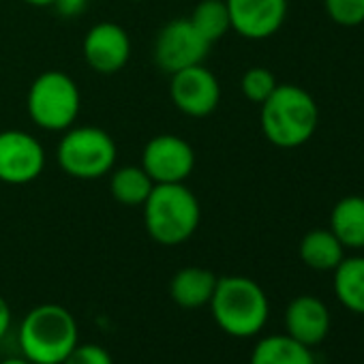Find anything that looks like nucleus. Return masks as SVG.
Wrapping results in <instances>:
<instances>
[{"instance_id": "nucleus-28", "label": "nucleus", "mask_w": 364, "mask_h": 364, "mask_svg": "<svg viewBox=\"0 0 364 364\" xmlns=\"http://www.w3.org/2000/svg\"><path fill=\"white\" fill-rule=\"evenodd\" d=\"M135 3H141V0H135Z\"/></svg>"}, {"instance_id": "nucleus-16", "label": "nucleus", "mask_w": 364, "mask_h": 364, "mask_svg": "<svg viewBox=\"0 0 364 364\" xmlns=\"http://www.w3.org/2000/svg\"><path fill=\"white\" fill-rule=\"evenodd\" d=\"M300 259L317 272H330L334 270L343 257H345V247L341 240L328 230H311L302 236L300 240Z\"/></svg>"}, {"instance_id": "nucleus-24", "label": "nucleus", "mask_w": 364, "mask_h": 364, "mask_svg": "<svg viewBox=\"0 0 364 364\" xmlns=\"http://www.w3.org/2000/svg\"><path fill=\"white\" fill-rule=\"evenodd\" d=\"M52 7H56L63 18H77L86 11L88 0H54Z\"/></svg>"}, {"instance_id": "nucleus-22", "label": "nucleus", "mask_w": 364, "mask_h": 364, "mask_svg": "<svg viewBox=\"0 0 364 364\" xmlns=\"http://www.w3.org/2000/svg\"><path fill=\"white\" fill-rule=\"evenodd\" d=\"M328 18L343 28L364 24V0H323Z\"/></svg>"}, {"instance_id": "nucleus-17", "label": "nucleus", "mask_w": 364, "mask_h": 364, "mask_svg": "<svg viewBox=\"0 0 364 364\" xmlns=\"http://www.w3.org/2000/svg\"><path fill=\"white\" fill-rule=\"evenodd\" d=\"M249 364H315L311 347L294 341L287 334L264 336L251 353Z\"/></svg>"}, {"instance_id": "nucleus-6", "label": "nucleus", "mask_w": 364, "mask_h": 364, "mask_svg": "<svg viewBox=\"0 0 364 364\" xmlns=\"http://www.w3.org/2000/svg\"><path fill=\"white\" fill-rule=\"evenodd\" d=\"M77 84L63 71L41 73L28 90L26 107L33 122L46 131H67L80 114Z\"/></svg>"}, {"instance_id": "nucleus-15", "label": "nucleus", "mask_w": 364, "mask_h": 364, "mask_svg": "<svg viewBox=\"0 0 364 364\" xmlns=\"http://www.w3.org/2000/svg\"><path fill=\"white\" fill-rule=\"evenodd\" d=\"M330 232L345 249H364V198L347 196L330 213Z\"/></svg>"}, {"instance_id": "nucleus-1", "label": "nucleus", "mask_w": 364, "mask_h": 364, "mask_svg": "<svg viewBox=\"0 0 364 364\" xmlns=\"http://www.w3.org/2000/svg\"><path fill=\"white\" fill-rule=\"evenodd\" d=\"M259 107L262 131L277 148L304 146L319 127V107L313 95L296 84H279Z\"/></svg>"}, {"instance_id": "nucleus-7", "label": "nucleus", "mask_w": 364, "mask_h": 364, "mask_svg": "<svg viewBox=\"0 0 364 364\" xmlns=\"http://www.w3.org/2000/svg\"><path fill=\"white\" fill-rule=\"evenodd\" d=\"M210 52V43L196 31L189 18L167 22L154 41V63L169 75L204 65Z\"/></svg>"}, {"instance_id": "nucleus-9", "label": "nucleus", "mask_w": 364, "mask_h": 364, "mask_svg": "<svg viewBox=\"0 0 364 364\" xmlns=\"http://www.w3.org/2000/svg\"><path fill=\"white\" fill-rule=\"evenodd\" d=\"M46 167L43 146L26 131H0V180L7 185H28Z\"/></svg>"}, {"instance_id": "nucleus-21", "label": "nucleus", "mask_w": 364, "mask_h": 364, "mask_svg": "<svg viewBox=\"0 0 364 364\" xmlns=\"http://www.w3.org/2000/svg\"><path fill=\"white\" fill-rule=\"evenodd\" d=\"M279 86L277 77L272 75L270 69L266 67H251L242 80H240V88H242V95L251 101V103H257L262 105L272 92L274 88Z\"/></svg>"}, {"instance_id": "nucleus-23", "label": "nucleus", "mask_w": 364, "mask_h": 364, "mask_svg": "<svg viewBox=\"0 0 364 364\" xmlns=\"http://www.w3.org/2000/svg\"><path fill=\"white\" fill-rule=\"evenodd\" d=\"M63 364H114V362L105 347L95 343H86V345L77 343Z\"/></svg>"}, {"instance_id": "nucleus-8", "label": "nucleus", "mask_w": 364, "mask_h": 364, "mask_svg": "<svg viewBox=\"0 0 364 364\" xmlns=\"http://www.w3.org/2000/svg\"><path fill=\"white\" fill-rule=\"evenodd\" d=\"M141 167L154 185H176L191 176L196 152L187 139L178 135H156L144 146Z\"/></svg>"}, {"instance_id": "nucleus-4", "label": "nucleus", "mask_w": 364, "mask_h": 364, "mask_svg": "<svg viewBox=\"0 0 364 364\" xmlns=\"http://www.w3.org/2000/svg\"><path fill=\"white\" fill-rule=\"evenodd\" d=\"M77 338L75 317L54 302L31 309L20 323V349L33 364H63Z\"/></svg>"}, {"instance_id": "nucleus-10", "label": "nucleus", "mask_w": 364, "mask_h": 364, "mask_svg": "<svg viewBox=\"0 0 364 364\" xmlns=\"http://www.w3.org/2000/svg\"><path fill=\"white\" fill-rule=\"evenodd\" d=\"M169 95L182 114L204 118L219 107L221 86L213 71H208L204 65H196L171 75Z\"/></svg>"}, {"instance_id": "nucleus-3", "label": "nucleus", "mask_w": 364, "mask_h": 364, "mask_svg": "<svg viewBox=\"0 0 364 364\" xmlns=\"http://www.w3.org/2000/svg\"><path fill=\"white\" fill-rule=\"evenodd\" d=\"M202 208L185 182L154 185L144 202V223L148 236L163 245L176 247L187 242L200 228Z\"/></svg>"}, {"instance_id": "nucleus-25", "label": "nucleus", "mask_w": 364, "mask_h": 364, "mask_svg": "<svg viewBox=\"0 0 364 364\" xmlns=\"http://www.w3.org/2000/svg\"><path fill=\"white\" fill-rule=\"evenodd\" d=\"M9 328H11V309H9L7 300L0 296V341L7 336Z\"/></svg>"}, {"instance_id": "nucleus-18", "label": "nucleus", "mask_w": 364, "mask_h": 364, "mask_svg": "<svg viewBox=\"0 0 364 364\" xmlns=\"http://www.w3.org/2000/svg\"><path fill=\"white\" fill-rule=\"evenodd\" d=\"M334 272V294L338 302L358 315H364V255L343 257Z\"/></svg>"}, {"instance_id": "nucleus-26", "label": "nucleus", "mask_w": 364, "mask_h": 364, "mask_svg": "<svg viewBox=\"0 0 364 364\" xmlns=\"http://www.w3.org/2000/svg\"><path fill=\"white\" fill-rule=\"evenodd\" d=\"M0 364H33L28 358H20V355H16V358H7V360H3V362H0Z\"/></svg>"}, {"instance_id": "nucleus-13", "label": "nucleus", "mask_w": 364, "mask_h": 364, "mask_svg": "<svg viewBox=\"0 0 364 364\" xmlns=\"http://www.w3.org/2000/svg\"><path fill=\"white\" fill-rule=\"evenodd\" d=\"M285 330L294 341L306 347H315L323 343L330 332V311L323 300L315 296H298L287 304Z\"/></svg>"}, {"instance_id": "nucleus-20", "label": "nucleus", "mask_w": 364, "mask_h": 364, "mask_svg": "<svg viewBox=\"0 0 364 364\" xmlns=\"http://www.w3.org/2000/svg\"><path fill=\"white\" fill-rule=\"evenodd\" d=\"M191 24L196 31L213 46L219 41L228 31H232L230 11L225 0H202V3L191 14Z\"/></svg>"}, {"instance_id": "nucleus-27", "label": "nucleus", "mask_w": 364, "mask_h": 364, "mask_svg": "<svg viewBox=\"0 0 364 364\" xmlns=\"http://www.w3.org/2000/svg\"><path fill=\"white\" fill-rule=\"evenodd\" d=\"M26 3L33 5V7H52L54 0H26Z\"/></svg>"}, {"instance_id": "nucleus-2", "label": "nucleus", "mask_w": 364, "mask_h": 364, "mask_svg": "<svg viewBox=\"0 0 364 364\" xmlns=\"http://www.w3.org/2000/svg\"><path fill=\"white\" fill-rule=\"evenodd\" d=\"M208 306L217 326L236 338L259 334L270 315L268 296L262 285L240 274L221 277Z\"/></svg>"}, {"instance_id": "nucleus-11", "label": "nucleus", "mask_w": 364, "mask_h": 364, "mask_svg": "<svg viewBox=\"0 0 364 364\" xmlns=\"http://www.w3.org/2000/svg\"><path fill=\"white\" fill-rule=\"evenodd\" d=\"M232 31L251 41H262L281 31L287 18V0H225Z\"/></svg>"}, {"instance_id": "nucleus-12", "label": "nucleus", "mask_w": 364, "mask_h": 364, "mask_svg": "<svg viewBox=\"0 0 364 364\" xmlns=\"http://www.w3.org/2000/svg\"><path fill=\"white\" fill-rule=\"evenodd\" d=\"M82 50L90 69L103 75H112L122 71L129 63L131 39L122 26L114 22H101L86 33Z\"/></svg>"}, {"instance_id": "nucleus-5", "label": "nucleus", "mask_w": 364, "mask_h": 364, "mask_svg": "<svg viewBox=\"0 0 364 364\" xmlns=\"http://www.w3.org/2000/svg\"><path fill=\"white\" fill-rule=\"evenodd\" d=\"M116 154V141L99 127L67 129L58 144V165L77 180L103 178L112 171Z\"/></svg>"}, {"instance_id": "nucleus-14", "label": "nucleus", "mask_w": 364, "mask_h": 364, "mask_svg": "<svg viewBox=\"0 0 364 364\" xmlns=\"http://www.w3.org/2000/svg\"><path fill=\"white\" fill-rule=\"evenodd\" d=\"M217 281L219 277L208 268H200V266L182 268L173 274L169 283V296L182 309H202L210 304Z\"/></svg>"}, {"instance_id": "nucleus-19", "label": "nucleus", "mask_w": 364, "mask_h": 364, "mask_svg": "<svg viewBox=\"0 0 364 364\" xmlns=\"http://www.w3.org/2000/svg\"><path fill=\"white\" fill-rule=\"evenodd\" d=\"M154 189V182L144 171L141 165H127L112 173L109 191L116 202L124 206H144Z\"/></svg>"}]
</instances>
